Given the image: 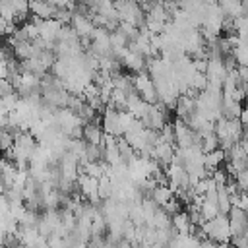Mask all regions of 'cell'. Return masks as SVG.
I'll use <instances>...</instances> for the list:
<instances>
[{
    "label": "cell",
    "mask_w": 248,
    "mask_h": 248,
    "mask_svg": "<svg viewBox=\"0 0 248 248\" xmlns=\"http://www.w3.org/2000/svg\"><path fill=\"white\" fill-rule=\"evenodd\" d=\"M202 231V234L215 242V244H229L231 240V229H229V219L227 215H217L211 221H205L202 227H198Z\"/></svg>",
    "instance_id": "6da1fadb"
},
{
    "label": "cell",
    "mask_w": 248,
    "mask_h": 248,
    "mask_svg": "<svg viewBox=\"0 0 248 248\" xmlns=\"http://www.w3.org/2000/svg\"><path fill=\"white\" fill-rule=\"evenodd\" d=\"M101 130L105 136H112V138H122V128L118 122V110L105 107L103 110V120H101Z\"/></svg>",
    "instance_id": "7a4b0ae2"
},
{
    "label": "cell",
    "mask_w": 248,
    "mask_h": 248,
    "mask_svg": "<svg viewBox=\"0 0 248 248\" xmlns=\"http://www.w3.org/2000/svg\"><path fill=\"white\" fill-rule=\"evenodd\" d=\"M70 27L76 31V35H78L79 41H81V39H89V41H91V35H93V31H95V25H93L91 17H89V16H81V14H76V12L72 14Z\"/></svg>",
    "instance_id": "3957f363"
},
{
    "label": "cell",
    "mask_w": 248,
    "mask_h": 248,
    "mask_svg": "<svg viewBox=\"0 0 248 248\" xmlns=\"http://www.w3.org/2000/svg\"><path fill=\"white\" fill-rule=\"evenodd\" d=\"M149 159H153V161H155L159 167L167 169V167L172 163V159H174V145L157 141V143L153 145V149H151Z\"/></svg>",
    "instance_id": "277c9868"
},
{
    "label": "cell",
    "mask_w": 248,
    "mask_h": 248,
    "mask_svg": "<svg viewBox=\"0 0 248 248\" xmlns=\"http://www.w3.org/2000/svg\"><path fill=\"white\" fill-rule=\"evenodd\" d=\"M231 236H246V211H240L236 207H231L227 213Z\"/></svg>",
    "instance_id": "5b68a950"
},
{
    "label": "cell",
    "mask_w": 248,
    "mask_h": 248,
    "mask_svg": "<svg viewBox=\"0 0 248 248\" xmlns=\"http://www.w3.org/2000/svg\"><path fill=\"white\" fill-rule=\"evenodd\" d=\"M219 10H221L223 17H227V19H234V17H238V16H246L248 4L238 2V0H225V2L219 4Z\"/></svg>",
    "instance_id": "8992f818"
},
{
    "label": "cell",
    "mask_w": 248,
    "mask_h": 248,
    "mask_svg": "<svg viewBox=\"0 0 248 248\" xmlns=\"http://www.w3.org/2000/svg\"><path fill=\"white\" fill-rule=\"evenodd\" d=\"M170 227H172V231H174L176 234H180V236L192 234V231L196 229V227H192V223H190L186 211H178V213H174V215L170 217Z\"/></svg>",
    "instance_id": "52a82bcc"
},
{
    "label": "cell",
    "mask_w": 248,
    "mask_h": 248,
    "mask_svg": "<svg viewBox=\"0 0 248 248\" xmlns=\"http://www.w3.org/2000/svg\"><path fill=\"white\" fill-rule=\"evenodd\" d=\"M81 140H85V143H89V145H101V140H103L101 124L99 122L83 124V128H81Z\"/></svg>",
    "instance_id": "ba28073f"
},
{
    "label": "cell",
    "mask_w": 248,
    "mask_h": 248,
    "mask_svg": "<svg viewBox=\"0 0 248 248\" xmlns=\"http://www.w3.org/2000/svg\"><path fill=\"white\" fill-rule=\"evenodd\" d=\"M145 64H147V60H145L143 56H140V54H136V52H130V50H126V54H124L122 60H120V66H126L128 70H132V72H136V74L145 72Z\"/></svg>",
    "instance_id": "9c48e42d"
},
{
    "label": "cell",
    "mask_w": 248,
    "mask_h": 248,
    "mask_svg": "<svg viewBox=\"0 0 248 248\" xmlns=\"http://www.w3.org/2000/svg\"><path fill=\"white\" fill-rule=\"evenodd\" d=\"M29 12L37 19H50V17H54L56 8H54L52 2H31L29 4Z\"/></svg>",
    "instance_id": "30bf717a"
},
{
    "label": "cell",
    "mask_w": 248,
    "mask_h": 248,
    "mask_svg": "<svg viewBox=\"0 0 248 248\" xmlns=\"http://www.w3.org/2000/svg\"><path fill=\"white\" fill-rule=\"evenodd\" d=\"M194 101L196 99H190L186 95H180L176 99V105H174V112H176V118L178 120H186L192 112H194Z\"/></svg>",
    "instance_id": "8fae6325"
},
{
    "label": "cell",
    "mask_w": 248,
    "mask_h": 248,
    "mask_svg": "<svg viewBox=\"0 0 248 248\" xmlns=\"http://www.w3.org/2000/svg\"><path fill=\"white\" fill-rule=\"evenodd\" d=\"M225 163V153L221 149H215V151H209V153H203V169L207 170V176L219 169V165Z\"/></svg>",
    "instance_id": "7c38bea8"
},
{
    "label": "cell",
    "mask_w": 248,
    "mask_h": 248,
    "mask_svg": "<svg viewBox=\"0 0 248 248\" xmlns=\"http://www.w3.org/2000/svg\"><path fill=\"white\" fill-rule=\"evenodd\" d=\"M149 194H151V196H149V198H151V202H153L157 207H163L167 202H170V200L174 198L167 184H159V186H155Z\"/></svg>",
    "instance_id": "4fadbf2b"
},
{
    "label": "cell",
    "mask_w": 248,
    "mask_h": 248,
    "mask_svg": "<svg viewBox=\"0 0 248 248\" xmlns=\"http://www.w3.org/2000/svg\"><path fill=\"white\" fill-rule=\"evenodd\" d=\"M151 229H157V231H161V229H170V215H167V213L159 207V209L153 213Z\"/></svg>",
    "instance_id": "5bb4252c"
},
{
    "label": "cell",
    "mask_w": 248,
    "mask_h": 248,
    "mask_svg": "<svg viewBox=\"0 0 248 248\" xmlns=\"http://www.w3.org/2000/svg\"><path fill=\"white\" fill-rule=\"evenodd\" d=\"M229 209H231L229 194L225 192V186H219L217 188V211H219V215H227Z\"/></svg>",
    "instance_id": "9a60e30c"
},
{
    "label": "cell",
    "mask_w": 248,
    "mask_h": 248,
    "mask_svg": "<svg viewBox=\"0 0 248 248\" xmlns=\"http://www.w3.org/2000/svg\"><path fill=\"white\" fill-rule=\"evenodd\" d=\"M108 41H110V50H120V48H126L128 46V39L118 29H114V31L108 33Z\"/></svg>",
    "instance_id": "2e32d148"
},
{
    "label": "cell",
    "mask_w": 248,
    "mask_h": 248,
    "mask_svg": "<svg viewBox=\"0 0 248 248\" xmlns=\"http://www.w3.org/2000/svg\"><path fill=\"white\" fill-rule=\"evenodd\" d=\"M118 153H120V161L124 163V165H128V163H132L134 161V157H136V153H134V149L122 140V138H118Z\"/></svg>",
    "instance_id": "e0dca14e"
},
{
    "label": "cell",
    "mask_w": 248,
    "mask_h": 248,
    "mask_svg": "<svg viewBox=\"0 0 248 248\" xmlns=\"http://www.w3.org/2000/svg\"><path fill=\"white\" fill-rule=\"evenodd\" d=\"M110 194H112V182H110L107 176L99 178V180H97V196H99V200H101V202H103V200H108Z\"/></svg>",
    "instance_id": "ac0fdd59"
},
{
    "label": "cell",
    "mask_w": 248,
    "mask_h": 248,
    "mask_svg": "<svg viewBox=\"0 0 248 248\" xmlns=\"http://www.w3.org/2000/svg\"><path fill=\"white\" fill-rule=\"evenodd\" d=\"M205 85H207V78H205V74H194L192 76V79H190V89H194L196 93H202V91H205Z\"/></svg>",
    "instance_id": "d6986e66"
},
{
    "label": "cell",
    "mask_w": 248,
    "mask_h": 248,
    "mask_svg": "<svg viewBox=\"0 0 248 248\" xmlns=\"http://www.w3.org/2000/svg\"><path fill=\"white\" fill-rule=\"evenodd\" d=\"M14 147V134L10 130H0V151L8 153Z\"/></svg>",
    "instance_id": "ffe728a7"
},
{
    "label": "cell",
    "mask_w": 248,
    "mask_h": 248,
    "mask_svg": "<svg viewBox=\"0 0 248 248\" xmlns=\"http://www.w3.org/2000/svg\"><path fill=\"white\" fill-rule=\"evenodd\" d=\"M134 120H136V118H134L128 110H118V122H120V128H122V136H124V132L132 126Z\"/></svg>",
    "instance_id": "44dd1931"
},
{
    "label": "cell",
    "mask_w": 248,
    "mask_h": 248,
    "mask_svg": "<svg viewBox=\"0 0 248 248\" xmlns=\"http://www.w3.org/2000/svg\"><path fill=\"white\" fill-rule=\"evenodd\" d=\"M17 95L16 93H8V95H4V97H0V101H2V105H4V108H6V112H12L14 108H16V103H17Z\"/></svg>",
    "instance_id": "7402d4cb"
},
{
    "label": "cell",
    "mask_w": 248,
    "mask_h": 248,
    "mask_svg": "<svg viewBox=\"0 0 248 248\" xmlns=\"http://www.w3.org/2000/svg\"><path fill=\"white\" fill-rule=\"evenodd\" d=\"M8 93H16V91H14V87L10 85L8 79H0V97H4Z\"/></svg>",
    "instance_id": "603a6c76"
},
{
    "label": "cell",
    "mask_w": 248,
    "mask_h": 248,
    "mask_svg": "<svg viewBox=\"0 0 248 248\" xmlns=\"http://www.w3.org/2000/svg\"><path fill=\"white\" fill-rule=\"evenodd\" d=\"M236 120H238V122H240V126L244 128V124L248 122V112H246V108H242V110H240V114H238V118H236Z\"/></svg>",
    "instance_id": "cb8c5ba5"
}]
</instances>
